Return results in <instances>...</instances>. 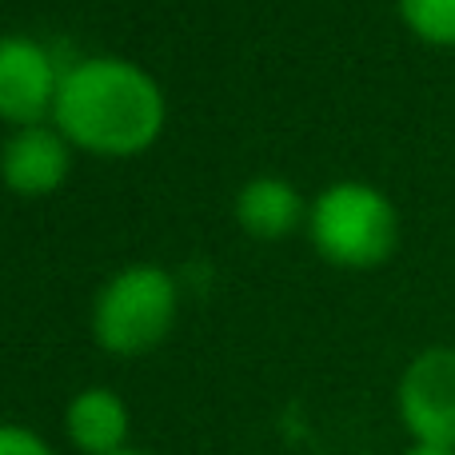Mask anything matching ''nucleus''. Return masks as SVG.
<instances>
[{"instance_id": "obj_3", "label": "nucleus", "mask_w": 455, "mask_h": 455, "mask_svg": "<svg viewBox=\"0 0 455 455\" xmlns=\"http://www.w3.org/2000/svg\"><path fill=\"white\" fill-rule=\"evenodd\" d=\"M180 283L160 264H128L104 280L92 304V339L116 360L156 352L176 328Z\"/></svg>"}, {"instance_id": "obj_9", "label": "nucleus", "mask_w": 455, "mask_h": 455, "mask_svg": "<svg viewBox=\"0 0 455 455\" xmlns=\"http://www.w3.org/2000/svg\"><path fill=\"white\" fill-rule=\"evenodd\" d=\"M403 28L432 48H455V0H395Z\"/></svg>"}, {"instance_id": "obj_8", "label": "nucleus", "mask_w": 455, "mask_h": 455, "mask_svg": "<svg viewBox=\"0 0 455 455\" xmlns=\"http://www.w3.org/2000/svg\"><path fill=\"white\" fill-rule=\"evenodd\" d=\"M235 224L256 240H283L299 224H307V204L296 184L283 176H251L235 192Z\"/></svg>"}, {"instance_id": "obj_6", "label": "nucleus", "mask_w": 455, "mask_h": 455, "mask_svg": "<svg viewBox=\"0 0 455 455\" xmlns=\"http://www.w3.org/2000/svg\"><path fill=\"white\" fill-rule=\"evenodd\" d=\"M72 144L56 132V124H32L16 128L4 144H0V184L12 196L24 200H44L64 188L72 172Z\"/></svg>"}, {"instance_id": "obj_11", "label": "nucleus", "mask_w": 455, "mask_h": 455, "mask_svg": "<svg viewBox=\"0 0 455 455\" xmlns=\"http://www.w3.org/2000/svg\"><path fill=\"white\" fill-rule=\"evenodd\" d=\"M400 455H455L451 448H427V443H408Z\"/></svg>"}, {"instance_id": "obj_5", "label": "nucleus", "mask_w": 455, "mask_h": 455, "mask_svg": "<svg viewBox=\"0 0 455 455\" xmlns=\"http://www.w3.org/2000/svg\"><path fill=\"white\" fill-rule=\"evenodd\" d=\"M64 64L36 36L8 32L0 36V124L32 128L48 124L60 92Z\"/></svg>"}, {"instance_id": "obj_4", "label": "nucleus", "mask_w": 455, "mask_h": 455, "mask_svg": "<svg viewBox=\"0 0 455 455\" xmlns=\"http://www.w3.org/2000/svg\"><path fill=\"white\" fill-rule=\"evenodd\" d=\"M395 411L411 443L455 451V347L432 344L408 360L395 384Z\"/></svg>"}, {"instance_id": "obj_7", "label": "nucleus", "mask_w": 455, "mask_h": 455, "mask_svg": "<svg viewBox=\"0 0 455 455\" xmlns=\"http://www.w3.org/2000/svg\"><path fill=\"white\" fill-rule=\"evenodd\" d=\"M132 416L112 387H80L64 408V435L80 455H116L128 448Z\"/></svg>"}, {"instance_id": "obj_1", "label": "nucleus", "mask_w": 455, "mask_h": 455, "mask_svg": "<svg viewBox=\"0 0 455 455\" xmlns=\"http://www.w3.org/2000/svg\"><path fill=\"white\" fill-rule=\"evenodd\" d=\"M52 124L76 152L96 160H136L164 136L168 100L148 68L112 52L64 64Z\"/></svg>"}, {"instance_id": "obj_10", "label": "nucleus", "mask_w": 455, "mask_h": 455, "mask_svg": "<svg viewBox=\"0 0 455 455\" xmlns=\"http://www.w3.org/2000/svg\"><path fill=\"white\" fill-rule=\"evenodd\" d=\"M0 455H56V448L24 424H0Z\"/></svg>"}, {"instance_id": "obj_2", "label": "nucleus", "mask_w": 455, "mask_h": 455, "mask_svg": "<svg viewBox=\"0 0 455 455\" xmlns=\"http://www.w3.org/2000/svg\"><path fill=\"white\" fill-rule=\"evenodd\" d=\"M307 240L328 264L368 272L392 259L400 243V212L368 180H336L307 204Z\"/></svg>"}, {"instance_id": "obj_12", "label": "nucleus", "mask_w": 455, "mask_h": 455, "mask_svg": "<svg viewBox=\"0 0 455 455\" xmlns=\"http://www.w3.org/2000/svg\"><path fill=\"white\" fill-rule=\"evenodd\" d=\"M116 455H152V451H140V448H124V451H116Z\"/></svg>"}]
</instances>
